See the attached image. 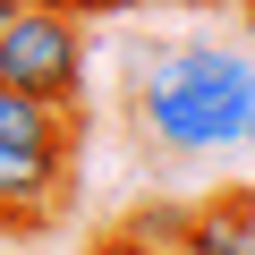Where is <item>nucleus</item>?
Segmentation results:
<instances>
[{
    "instance_id": "12",
    "label": "nucleus",
    "mask_w": 255,
    "mask_h": 255,
    "mask_svg": "<svg viewBox=\"0 0 255 255\" xmlns=\"http://www.w3.org/2000/svg\"><path fill=\"white\" fill-rule=\"evenodd\" d=\"M247 60H255V34H247Z\"/></svg>"
},
{
    "instance_id": "1",
    "label": "nucleus",
    "mask_w": 255,
    "mask_h": 255,
    "mask_svg": "<svg viewBox=\"0 0 255 255\" xmlns=\"http://www.w3.org/2000/svg\"><path fill=\"white\" fill-rule=\"evenodd\" d=\"M128 94L162 153H221L255 128V60L221 43H153L128 60Z\"/></svg>"
},
{
    "instance_id": "2",
    "label": "nucleus",
    "mask_w": 255,
    "mask_h": 255,
    "mask_svg": "<svg viewBox=\"0 0 255 255\" xmlns=\"http://www.w3.org/2000/svg\"><path fill=\"white\" fill-rule=\"evenodd\" d=\"M0 85L77 111V94H85V17L26 0V17L9 26V43H0Z\"/></svg>"
},
{
    "instance_id": "3",
    "label": "nucleus",
    "mask_w": 255,
    "mask_h": 255,
    "mask_svg": "<svg viewBox=\"0 0 255 255\" xmlns=\"http://www.w3.org/2000/svg\"><path fill=\"white\" fill-rule=\"evenodd\" d=\"M68 196V153H34V145H9L0 136V230L9 238H34Z\"/></svg>"
},
{
    "instance_id": "4",
    "label": "nucleus",
    "mask_w": 255,
    "mask_h": 255,
    "mask_svg": "<svg viewBox=\"0 0 255 255\" xmlns=\"http://www.w3.org/2000/svg\"><path fill=\"white\" fill-rule=\"evenodd\" d=\"M0 136H9V145H34V153H68V162H77V111H68V102H34V94H9V85H0Z\"/></svg>"
},
{
    "instance_id": "11",
    "label": "nucleus",
    "mask_w": 255,
    "mask_h": 255,
    "mask_svg": "<svg viewBox=\"0 0 255 255\" xmlns=\"http://www.w3.org/2000/svg\"><path fill=\"white\" fill-rule=\"evenodd\" d=\"M247 153H255V128H247Z\"/></svg>"
},
{
    "instance_id": "7",
    "label": "nucleus",
    "mask_w": 255,
    "mask_h": 255,
    "mask_svg": "<svg viewBox=\"0 0 255 255\" xmlns=\"http://www.w3.org/2000/svg\"><path fill=\"white\" fill-rule=\"evenodd\" d=\"M43 9H68V17H128L136 0H43Z\"/></svg>"
},
{
    "instance_id": "6",
    "label": "nucleus",
    "mask_w": 255,
    "mask_h": 255,
    "mask_svg": "<svg viewBox=\"0 0 255 255\" xmlns=\"http://www.w3.org/2000/svg\"><path fill=\"white\" fill-rule=\"evenodd\" d=\"M85 255H187V247H170V238H145V230H128V221H119V230H102Z\"/></svg>"
},
{
    "instance_id": "5",
    "label": "nucleus",
    "mask_w": 255,
    "mask_h": 255,
    "mask_svg": "<svg viewBox=\"0 0 255 255\" xmlns=\"http://www.w3.org/2000/svg\"><path fill=\"white\" fill-rule=\"evenodd\" d=\"M187 255H247V187H221L187 213Z\"/></svg>"
},
{
    "instance_id": "9",
    "label": "nucleus",
    "mask_w": 255,
    "mask_h": 255,
    "mask_svg": "<svg viewBox=\"0 0 255 255\" xmlns=\"http://www.w3.org/2000/svg\"><path fill=\"white\" fill-rule=\"evenodd\" d=\"M247 255H255V187H247Z\"/></svg>"
},
{
    "instance_id": "10",
    "label": "nucleus",
    "mask_w": 255,
    "mask_h": 255,
    "mask_svg": "<svg viewBox=\"0 0 255 255\" xmlns=\"http://www.w3.org/2000/svg\"><path fill=\"white\" fill-rule=\"evenodd\" d=\"M179 9H204V0H179Z\"/></svg>"
},
{
    "instance_id": "13",
    "label": "nucleus",
    "mask_w": 255,
    "mask_h": 255,
    "mask_svg": "<svg viewBox=\"0 0 255 255\" xmlns=\"http://www.w3.org/2000/svg\"><path fill=\"white\" fill-rule=\"evenodd\" d=\"M238 9H247V0H238Z\"/></svg>"
},
{
    "instance_id": "8",
    "label": "nucleus",
    "mask_w": 255,
    "mask_h": 255,
    "mask_svg": "<svg viewBox=\"0 0 255 255\" xmlns=\"http://www.w3.org/2000/svg\"><path fill=\"white\" fill-rule=\"evenodd\" d=\"M26 17V0H0V43H9V26Z\"/></svg>"
}]
</instances>
